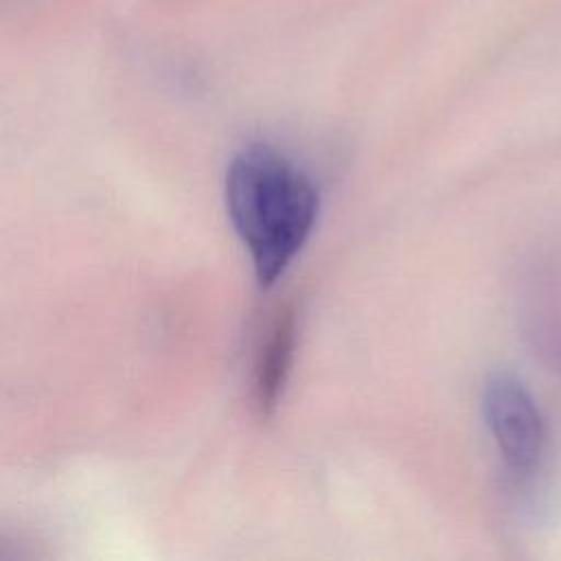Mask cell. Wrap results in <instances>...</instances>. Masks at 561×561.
Wrapping results in <instances>:
<instances>
[{"label": "cell", "instance_id": "cell-1", "mask_svg": "<svg viewBox=\"0 0 561 561\" xmlns=\"http://www.w3.org/2000/svg\"><path fill=\"white\" fill-rule=\"evenodd\" d=\"M226 208L256 280L267 287L307 243L320 213V195L287 156L254 142L228 167Z\"/></svg>", "mask_w": 561, "mask_h": 561}, {"label": "cell", "instance_id": "cell-2", "mask_svg": "<svg viewBox=\"0 0 561 561\" xmlns=\"http://www.w3.org/2000/svg\"><path fill=\"white\" fill-rule=\"evenodd\" d=\"M482 414L506 467L515 473H530L543 454L546 432L526 386L504 370L489 375L482 390Z\"/></svg>", "mask_w": 561, "mask_h": 561}, {"label": "cell", "instance_id": "cell-3", "mask_svg": "<svg viewBox=\"0 0 561 561\" xmlns=\"http://www.w3.org/2000/svg\"><path fill=\"white\" fill-rule=\"evenodd\" d=\"M296 348V316L291 309L278 313L259 353L254 370V403L261 414H272L283 397Z\"/></svg>", "mask_w": 561, "mask_h": 561}]
</instances>
